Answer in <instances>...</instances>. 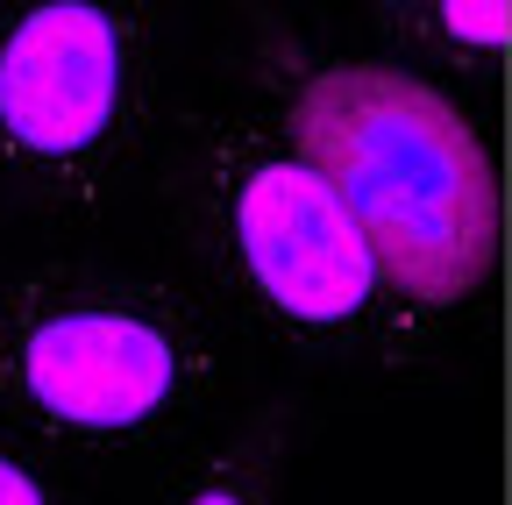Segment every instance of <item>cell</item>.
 <instances>
[{
    "instance_id": "3",
    "label": "cell",
    "mask_w": 512,
    "mask_h": 505,
    "mask_svg": "<svg viewBox=\"0 0 512 505\" xmlns=\"http://www.w3.org/2000/svg\"><path fill=\"white\" fill-rule=\"evenodd\" d=\"M157 107L150 0H0V193L107 207Z\"/></svg>"
},
{
    "instance_id": "4",
    "label": "cell",
    "mask_w": 512,
    "mask_h": 505,
    "mask_svg": "<svg viewBox=\"0 0 512 505\" xmlns=\"http://www.w3.org/2000/svg\"><path fill=\"white\" fill-rule=\"evenodd\" d=\"M200 185L214 207V242L256 313H271L292 335H349L377 313L384 285L370 249L328 178L292 143L221 129Z\"/></svg>"
},
{
    "instance_id": "7",
    "label": "cell",
    "mask_w": 512,
    "mask_h": 505,
    "mask_svg": "<svg viewBox=\"0 0 512 505\" xmlns=\"http://www.w3.org/2000/svg\"><path fill=\"white\" fill-rule=\"evenodd\" d=\"M0 505H72V491H64L43 463H29L8 434H0Z\"/></svg>"
},
{
    "instance_id": "6",
    "label": "cell",
    "mask_w": 512,
    "mask_h": 505,
    "mask_svg": "<svg viewBox=\"0 0 512 505\" xmlns=\"http://www.w3.org/2000/svg\"><path fill=\"white\" fill-rule=\"evenodd\" d=\"M171 505H271V456H264V449H256V456L235 449V456L207 463Z\"/></svg>"
},
{
    "instance_id": "5",
    "label": "cell",
    "mask_w": 512,
    "mask_h": 505,
    "mask_svg": "<svg viewBox=\"0 0 512 505\" xmlns=\"http://www.w3.org/2000/svg\"><path fill=\"white\" fill-rule=\"evenodd\" d=\"M399 22L456 57H477L505 43V0H399Z\"/></svg>"
},
{
    "instance_id": "2",
    "label": "cell",
    "mask_w": 512,
    "mask_h": 505,
    "mask_svg": "<svg viewBox=\"0 0 512 505\" xmlns=\"http://www.w3.org/2000/svg\"><path fill=\"white\" fill-rule=\"evenodd\" d=\"M221 385L228 342L214 313L164 278L50 271L0 299V399L64 449H157Z\"/></svg>"
},
{
    "instance_id": "1",
    "label": "cell",
    "mask_w": 512,
    "mask_h": 505,
    "mask_svg": "<svg viewBox=\"0 0 512 505\" xmlns=\"http://www.w3.org/2000/svg\"><path fill=\"white\" fill-rule=\"evenodd\" d=\"M285 143L328 178L399 306L448 313L484 292L498 257L491 157L427 79L349 57L313 65L292 79Z\"/></svg>"
}]
</instances>
